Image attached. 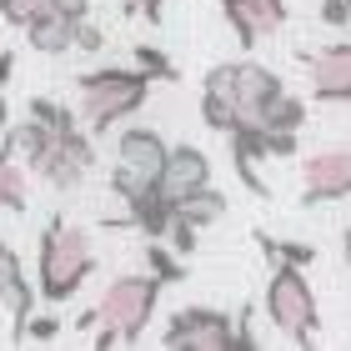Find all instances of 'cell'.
Returning a JSON list of instances; mask_svg holds the SVG:
<instances>
[{"label": "cell", "instance_id": "obj_2", "mask_svg": "<svg viewBox=\"0 0 351 351\" xmlns=\"http://www.w3.org/2000/svg\"><path fill=\"white\" fill-rule=\"evenodd\" d=\"M166 281L156 271H125L95 301V346H136L156 322Z\"/></svg>", "mask_w": 351, "mask_h": 351}, {"label": "cell", "instance_id": "obj_23", "mask_svg": "<svg viewBox=\"0 0 351 351\" xmlns=\"http://www.w3.org/2000/svg\"><path fill=\"white\" fill-rule=\"evenodd\" d=\"M322 25H331V30H346V25H351L346 0H322Z\"/></svg>", "mask_w": 351, "mask_h": 351}, {"label": "cell", "instance_id": "obj_3", "mask_svg": "<svg viewBox=\"0 0 351 351\" xmlns=\"http://www.w3.org/2000/svg\"><path fill=\"white\" fill-rule=\"evenodd\" d=\"M151 75L136 71V66H101V71H86L75 75V90H81V116H86V131L95 141L116 136L121 121H131L151 95Z\"/></svg>", "mask_w": 351, "mask_h": 351}, {"label": "cell", "instance_id": "obj_4", "mask_svg": "<svg viewBox=\"0 0 351 351\" xmlns=\"http://www.w3.org/2000/svg\"><path fill=\"white\" fill-rule=\"evenodd\" d=\"M266 322L276 326L291 346H316V337H322V306H316V291L306 281V266H291V261L271 266Z\"/></svg>", "mask_w": 351, "mask_h": 351}, {"label": "cell", "instance_id": "obj_26", "mask_svg": "<svg viewBox=\"0 0 351 351\" xmlns=\"http://www.w3.org/2000/svg\"><path fill=\"white\" fill-rule=\"evenodd\" d=\"M346 15H351V0H346Z\"/></svg>", "mask_w": 351, "mask_h": 351}, {"label": "cell", "instance_id": "obj_25", "mask_svg": "<svg viewBox=\"0 0 351 351\" xmlns=\"http://www.w3.org/2000/svg\"><path fill=\"white\" fill-rule=\"evenodd\" d=\"M341 256H346V266H351V226L341 231Z\"/></svg>", "mask_w": 351, "mask_h": 351}, {"label": "cell", "instance_id": "obj_5", "mask_svg": "<svg viewBox=\"0 0 351 351\" xmlns=\"http://www.w3.org/2000/svg\"><path fill=\"white\" fill-rule=\"evenodd\" d=\"M171 156V141L151 125H121L116 131V151H110V191L121 201L146 196L151 186H161V166Z\"/></svg>", "mask_w": 351, "mask_h": 351}, {"label": "cell", "instance_id": "obj_12", "mask_svg": "<svg viewBox=\"0 0 351 351\" xmlns=\"http://www.w3.org/2000/svg\"><path fill=\"white\" fill-rule=\"evenodd\" d=\"M75 25H81V21H71V15H60V10L45 5L36 21L25 25V40H30L36 56H66V51H75Z\"/></svg>", "mask_w": 351, "mask_h": 351}, {"label": "cell", "instance_id": "obj_9", "mask_svg": "<svg viewBox=\"0 0 351 351\" xmlns=\"http://www.w3.org/2000/svg\"><path fill=\"white\" fill-rule=\"evenodd\" d=\"M306 60V81H311V101L322 106H351V40H331L322 51L301 56Z\"/></svg>", "mask_w": 351, "mask_h": 351}, {"label": "cell", "instance_id": "obj_11", "mask_svg": "<svg viewBox=\"0 0 351 351\" xmlns=\"http://www.w3.org/2000/svg\"><path fill=\"white\" fill-rule=\"evenodd\" d=\"M201 186H211V156L201 146H171L166 166H161V191L171 201H186Z\"/></svg>", "mask_w": 351, "mask_h": 351}, {"label": "cell", "instance_id": "obj_14", "mask_svg": "<svg viewBox=\"0 0 351 351\" xmlns=\"http://www.w3.org/2000/svg\"><path fill=\"white\" fill-rule=\"evenodd\" d=\"M221 216H226V196H221L216 186H201L196 196L176 201V221H186V226H196V231H206V226H216Z\"/></svg>", "mask_w": 351, "mask_h": 351}, {"label": "cell", "instance_id": "obj_17", "mask_svg": "<svg viewBox=\"0 0 351 351\" xmlns=\"http://www.w3.org/2000/svg\"><path fill=\"white\" fill-rule=\"evenodd\" d=\"M131 66H136V71H146L151 81H161V86H176V81H181L176 60H171L166 51H156V45H146V40H141L136 51H131Z\"/></svg>", "mask_w": 351, "mask_h": 351}, {"label": "cell", "instance_id": "obj_13", "mask_svg": "<svg viewBox=\"0 0 351 351\" xmlns=\"http://www.w3.org/2000/svg\"><path fill=\"white\" fill-rule=\"evenodd\" d=\"M25 206H30V176L10 156V146H0V211L25 216Z\"/></svg>", "mask_w": 351, "mask_h": 351}, {"label": "cell", "instance_id": "obj_22", "mask_svg": "<svg viewBox=\"0 0 351 351\" xmlns=\"http://www.w3.org/2000/svg\"><path fill=\"white\" fill-rule=\"evenodd\" d=\"M106 45V36H101V25H90V21H81L75 25V51H86V56H95Z\"/></svg>", "mask_w": 351, "mask_h": 351}, {"label": "cell", "instance_id": "obj_16", "mask_svg": "<svg viewBox=\"0 0 351 351\" xmlns=\"http://www.w3.org/2000/svg\"><path fill=\"white\" fill-rule=\"evenodd\" d=\"M261 125H266V131H301V125H306V101H301V95H291V90H281L276 101L266 106Z\"/></svg>", "mask_w": 351, "mask_h": 351}, {"label": "cell", "instance_id": "obj_21", "mask_svg": "<svg viewBox=\"0 0 351 351\" xmlns=\"http://www.w3.org/2000/svg\"><path fill=\"white\" fill-rule=\"evenodd\" d=\"M116 5L125 10V15H141V21H161V10H166V0H116Z\"/></svg>", "mask_w": 351, "mask_h": 351}, {"label": "cell", "instance_id": "obj_18", "mask_svg": "<svg viewBox=\"0 0 351 351\" xmlns=\"http://www.w3.org/2000/svg\"><path fill=\"white\" fill-rule=\"evenodd\" d=\"M256 241L266 251V261L276 266V261H291V266H311L316 261V246H296V241H271L266 231H256Z\"/></svg>", "mask_w": 351, "mask_h": 351}, {"label": "cell", "instance_id": "obj_10", "mask_svg": "<svg viewBox=\"0 0 351 351\" xmlns=\"http://www.w3.org/2000/svg\"><path fill=\"white\" fill-rule=\"evenodd\" d=\"M221 15H226L231 36L256 51L261 40H271L286 25V0H221Z\"/></svg>", "mask_w": 351, "mask_h": 351}, {"label": "cell", "instance_id": "obj_1", "mask_svg": "<svg viewBox=\"0 0 351 351\" xmlns=\"http://www.w3.org/2000/svg\"><path fill=\"white\" fill-rule=\"evenodd\" d=\"M95 276V246L90 231L75 226L66 216H51L40 231V251H36V291L45 306H66L81 296V286Z\"/></svg>", "mask_w": 351, "mask_h": 351}, {"label": "cell", "instance_id": "obj_8", "mask_svg": "<svg viewBox=\"0 0 351 351\" xmlns=\"http://www.w3.org/2000/svg\"><path fill=\"white\" fill-rule=\"evenodd\" d=\"M351 196V146H322L301 156V206H331Z\"/></svg>", "mask_w": 351, "mask_h": 351}, {"label": "cell", "instance_id": "obj_7", "mask_svg": "<svg viewBox=\"0 0 351 351\" xmlns=\"http://www.w3.org/2000/svg\"><path fill=\"white\" fill-rule=\"evenodd\" d=\"M161 341L171 351H236V316L216 306H181L166 322Z\"/></svg>", "mask_w": 351, "mask_h": 351}, {"label": "cell", "instance_id": "obj_15", "mask_svg": "<svg viewBox=\"0 0 351 351\" xmlns=\"http://www.w3.org/2000/svg\"><path fill=\"white\" fill-rule=\"evenodd\" d=\"M141 256H146V271H156L166 286H171V281H186V256H181L171 241H161V236H146Z\"/></svg>", "mask_w": 351, "mask_h": 351}, {"label": "cell", "instance_id": "obj_6", "mask_svg": "<svg viewBox=\"0 0 351 351\" xmlns=\"http://www.w3.org/2000/svg\"><path fill=\"white\" fill-rule=\"evenodd\" d=\"M201 90H216L221 101H231L236 125H261L266 106L286 90V81L271 66H261V60H221V66L206 71Z\"/></svg>", "mask_w": 351, "mask_h": 351}, {"label": "cell", "instance_id": "obj_19", "mask_svg": "<svg viewBox=\"0 0 351 351\" xmlns=\"http://www.w3.org/2000/svg\"><path fill=\"white\" fill-rule=\"evenodd\" d=\"M45 5H51V0H0V21L15 25V30H25V25L36 21Z\"/></svg>", "mask_w": 351, "mask_h": 351}, {"label": "cell", "instance_id": "obj_20", "mask_svg": "<svg viewBox=\"0 0 351 351\" xmlns=\"http://www.w3.org/2000/svg\"><path fill=\"white\" fill-rule=\"evenodd\" d=\"M56 337H60V316L56 311H30L21 341H56Z\"/></svg>", "mask_w": 351, "mask_h": 351}, {"label": "cell", "instance_id": "obj_24", "mask_svg": "<svg viewBox=\"0 0 351 351\" xmlns=\"http://www.w3.org/2000/svg\"><path fill=\"white\" fill-rule=\"evenodd\" d=\"M75 331H95V306H90V311H81V316H75Z\"/></svg>", "mask_w": 351, "mask_h": 351}]
</instances>
